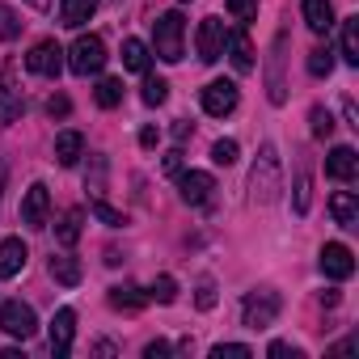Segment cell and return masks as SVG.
I'll use <instances>...</instances> for the list:
<instances>
[{"mask_svg":"<svg viewBox=\"0 0 359 359\" xmlns=\"http://www.w3.org/2000/svg\"><path fill=\"white\" fill-rule=\"evenodd\" d=\"M250 191H254V203H262V208L279 199V191H283V169H279L275 144H262L258 165H254V173H250Z\"/></svg>","mask_w":359,"mask_h":359,"instance_id":"6da1fadb","label":"cell"},{"mask_svg":"<svg viewBox=\"0 0 359 359\" xmlns=\"http://www.w3.org/2000/svg\"><path fill=\"white\" fill-rule=\"evenodd\" d=\"M182 39H187V22H182L177 9H169V13H161L152 22V51H156V60L177 64L182 60Z\"/></svg>","mask_w":359,"mask_h":359,"instance_id":"7a4b0ae2","label":"cell"},{"mask_svg":"<svg viewBox=\"0 0 359 359\" xmlns=\"http://www.w3.org/2000/svg\"><path fill=\"white\" fill-rule=\"evenodd\" d=\"M64 55H68V68H72L76 76H93V72L106 68V43H102L97 34H81Z\"/></svg>","mask_w":359,"mask_h":359,"instance_id":"3957f363","label":"cell"},{"mask_svg":"<svg viewBox=\"0 0 359 359\" xmlns=\"http://www.w3.org/2000/svg\"><path fill=\"white\" fill-rule=\"evenodd\" d=\"M279 309H283L279 292L262 287V292H250V296H245V304H241V321H245L250 330H266V325H275Z\"/></svg>","mask_w":359,"mask_h":359,"instance_id":"277c9868","label":"cell"},{"mask_svg":"<svg viewBox=\"0 0 359 359\" xmlns=\"http://www.w3.org/2000/svg\"><path fill=\"white\" fill-rule=\"evenodd\" d=\"M0 330L26 342V338H34L39 317H34V309H30L26 300H5V304H0Z\"/></svg>","mask_w":359,"mask_h":359,"instance_id":"5b68a950","label":"cell"},{"mask_svg":"<svg viewBox=\"0 0 359 359\" xmlns=\"http://www.w3.org/2000/svg\"><path fill=\"white\" fill-rule=\"evenodd\" d=\"M195 47H199V60H203V64L224 60V47H229L224 22H220V18H203V22H199V34H195Z\"/></svg>","mask_w":359,"mask_h":359,"instance_id":"8992f818","label":"cell"},{"mask_svg":"<svg viewBox=\"0 0 359 359\" xmlns=\"http://www.w3.org/2000/svg\"><path fill=\"white\" fill-rule=\"evenodd\" d=\"M26 68H30L34 76H60V68H64V47H60L55 39L34 43L30 55H26Z\"/></svg>","mask_w":359,"mask_h":359,"instance_id":"52a82bcc","label":"cell"},{"mask_svg":"<svg viewBox=\"0 0 359 359\" xmlns=\"http://www.w3.org/2000/svg\"><path fill=\"white\" fill-rule=\"evenodd\" d=\"M177 191H182V203L191 208H203L216 191V177L203 173V169H187V173H177Z\"/></svg>","mask_w":359,"mask_h":359,"instance_id":"ba28073f","label":"cell"},{"mask_svg":"<svg viewBox=\"0 0 359 359\" xmlns=\"http://www.w3.org/2000/svg\"><path fill=\"white\" fill-rule=\"evenodd\" d=\"M47 216H51V195L43 182H34L22 199V224L26 229H47Z\"/></svg>","mask_w":359,"mask_h":359,"instance_id":"9c48e42d","label":"cell"},{"mask_svg":"<svg viewBox=\"0 0 359 359\" xmlns=\"http://www.w3.org/2000/svg\"><path fill=\"white\" fill-rule=\"evenodd\" d=\"M321 275H325V279H351V275H355V254H351L342 241L321 245Z\"/></svg>","mask_w":359,"mask_h":359,"instance_id":"30bf717a","label":"cell"},{"mask_svg":"<svg viewBox=\"0 0 359 359\" xmlns=\"http://www.w3.org/2000/svg\"><path fill=\"white\" fill-rule=\"evenodd\" d=\"M203 110H208L212 118L233 114V110H237V85H233V81H212V85L203 89Z\"/></svg>","mask_w":359,"mask_h":359,"instance_id":"8fae6325","label":"cell"},{"mask_svg":"<svg viewBox=\"0 0 359 359\" xmlns=\"http://www.w3.org/2000/svg\"><path fill=\"white\" fill-rule=\"evenodd\" d=\"M72 338H76V313H72V309H60V313L51 317V355L64 359V355L72 351Z\"/></svg>","mask_w":359,"mask_h":359,"instance_id":"7c38bea8","label":"cell"},{"mask_svg":"<svg viewBox=\"0 0 359 359\" xmlns=\"http://www.w3.org/2000/svg\"><path fill=\"white\" fill-rule=\"evenodd\" d=\"M355 173H359V156H355V148H346V144L330 148V156H325V177H334V182H351Z\"/></svg>","mask_w":359,"mask_h":359,"instance_id":"4fadbf2b","label":"cell"},{"mask_svg":"<svg viewBox=\"0 0 359 359\" xmlns=\"http://www.w3.org/2000/svg\"><path fill=\"white\" fill-rule=\"evenodd\" d=\"M26 258H30L26 241L22 237H5V241H0V279H13L26 266Z\"/></svg>","mask_w":359,"mask_h":359,"instance_id":"5bb4252c","label":"cell"},{"mask_svg":"<svg viewBox=\"0 0 359 359\" xmlns=\"http://www.w3.org/2000/svg\"><path fill=\"white\" fill-rule=\"evenodd\" d=\"M283 43H287V34H279V39H275V55H271V81H266V97H271L275 106H283V102H287V85H283Z\"/></svg>","mask_w":359,"mask_h":359,"instance_id":"9a60e30c","label":"cell"},{"mask_svg":"<svg viewBox=\"0 0 359 359\" xmlns=\"http://www.w3.org/2000/svg\"><path fill=\"white\" fill-rule=\"evenodd\" d=\"M330 216H334V224L355 229V224H359V199H355L351 191H334V195H330Z\"/></svg>","mask_w":359,"mask_h":359,"instance_id":"2e32d148","label":"cell"},{"mask_svg":"<svg viewBox=\"0 0 359 359\" xmlns=\"http://www.w3.org/2000/svg\"><path fill=\"white\" fill-rule=\"evenodd\" d=\"M304 26L313 30V34H330L334 30V5L330 0H304Z\"/></svg>","mask_w":359,"mask_h":359,"instance_id":"e0dca14e","label":"cell"},{"mask_svg":"<svg viewBox=\"0 0 359 359\" xmlns=\"http://www.w3.org/2000/svg\"><path fill=\"white\" fill-rule=\"evenodd\" d=\"M81 156H85V135H81V131H60V135H55V161H60L64 169H72Z\"/></svg>","mask_w":359,"mask_h":359,"instance_id":"ac0fdd59","label":"cell"},{"mask_svg":"<svg viewBox=\"0 0 359 359\" xmlns=\"http://www.w3.org/2000/svg\"><path fill=\"white\" fill-rule=\"evenodd\" d=\"M93 13H97V0H60V22L68 30H81Z\"/></svg>","mask_w":359,"mask_h":359,"instance_id":"d6986e66","label":"cell"},{"mask_svg":"<svg viewBox=\"0 0 359 359\" xmlns=\"http://www.w3.org/2000/svg\"><path fill=\"white\" fill-rule=\"evenodd\" d=\"M110 304H114L118 313H140V309L148 304V292H140L135 283H114V287H110Z\"/></svg>","mask_w":359,"mask_h":359,"instance_id":"ffe728a7","label":"cell"},{"mask_svg":"<svg viewBox=\"0 0 359 359\" xmlns=\"http://www.w3.org/2000/svg\"><path fill=\"white\" fill-rule=\"evenodd\" d=\"M224 51H229V60H233L237 72H250V68H254V47H250V34H245V30H233Z\"/></svg>","mask_w":359,"mask_h":359,"instance_id":"44dd1931","label":"cell"},{"mask_svg":"<svg viewBox=\"0 0 359 359\" xmlns=\"http://www.w3.org/2000/svg\"><path fill=\"white\" fill-rule=\"evenodd\" d=\"M81 220H85V212H81V208H72V212H64V216H60V224H55V241H60L64 250H72V245L81 241Z\"/></svg>","mask_w":359,"mask_h":359,"instance_id":"7402d4cb","label":"cell"},{"mask_svg":"<svg viewBox=\"0 0 359 359\" xmlns=\"http://www.w3.org/2000/svg\"><path fill=\"white\" fill-rule=\"evenodd\" d=\"M51 279H55V283H64V287H76V283H81V262H76L72 254L51 258Z\"/></svg>","mask_w":359,"mask_h":359,"instance_id":"603a6c76","label":"cell"},{"mask_svg":"<svg viewBox=\"0 0 359 359\" xmlns=\"http://www.w3.org/2000/svg\"><path fill=\"white\" fill-rule=\"evenodd\" d=\"M148 60H152V51H148L140 39H127V43H123V68H127V72H148Z\"/></svg>","mask_w":359,"mask_h":359,"instance_id":"cb8c5ba5","label":"cell"},{"mask_svg":"<svg viewBox=\"0 0 359 359\" xmlns=\"http://www.w3.org/2000/svg\"><path fill=\"white\" fill-rule=\"evenodd\" d=\"M93 97H97L102 110H114V106L123 102V81H118V76H102L97 89H93Z\"/></svg>","mask_w":359,"mask_h":359,"instance_id":"d4e9b609","label":"cell"},{"mask_svg":"<svg viewBox=\"0 0 359 359\" xmlns=\"http://www.w3.org/2000/svg\"><path fill=\"white\" fill-rule=\"evenodd\" d=\"M342 60L346 64H359V18H346L342 22Z\"/></svg>","mask_w":359,"mask_h":359,"instance_id":"484cf974","label":"cell"},{"mask_svg":"<svg viewBox=\"0 0 359 359\" xmlns=\"http://www.w3.org/2000/svg\"><path fill=\"white\" fill-rule=\"evenodd\" d=\"M0 106H5L9 114H18V110H22V93H18V85H13V72H9V68L0 72Z\"/></svg>","mask_w":359,"mask_h":359,"instance_id":"4316f807","label":"cell"},{"mask_svg":"<svg viewBox=\"0 0 359 359\" xmlns=\"http://www.w3.org/2000/svg\"><path fill=\"white\" fill-rule=\"evenodd\" d=\"M148 300L173 304V300H177V279H173V275H156V279H152V287H148Z\"/></svg>","mask_w":359,"mask_h":359,"instance_id":"83f0119b","label":"cell"},{"mask_svg":"<svg viewBox=\"0 0 359 359\" xmlns=\"http://www.w3.org/2000/svg\"><path fill=\"white\" fill-rule=\"evenodd\" d=\"M309 72H313L317 81L330 76V72H334V51H330V47H313V51H309Z\"/></svg>","mask_w":359,"mask_h":359,"instance_id":"f1b7e54d","label":"cell"},{"mask_svg":"<svg viewBox=\"0 0 359 359\" xmlns=\"http://www.w3.org/2000/svg\"><path fill=\"white\" fill-rule=\"evenodd\" d=\"M89 212H93V216H97L102 224H110V229H123V224H127V216H123L118 208H110V203H106L102 195H97V199L89 203Z\"/></svg>","mask_w":359,"mask_h":359,"instance_id":"f546056e","label":"cell"},{"mask_svg":"<svg viewBox=\"0 0 359 359\" xmlns=\"http://www.w3.org/2000/svg\"><path fill=\"white\" fill-rule=\"evenodd\" d=\"M140 97H144L148 106H165V97H169V85H165L161 76H148V81H144V93H140Z\"/></svg>","mask_w":359,"mask_h":359,"instance_id":"4dcf8cb0","label":"cell"},{"mask_svg":"<svg viewBox=\"0 0 359 359\" xmlns=\"http://www.w3.org/2000/svg\"><path fill=\"white\" fill-rule=\"evenodd\" d=\"M237 156H241L237 140H216V144H212V161H216V165H237Z\"/></svg>","mask_w":359,"mask_h":359,"instance_id":"1f68e13d","label":"cell"},{"mask_svg":"<svg viewBox=\"0 0 359 359\" xmlns=\"http://www.w3.org/2000/svg\"><path fill=\"white\" fill-rule=\"evenodd\" d=\"M229 13H233V22L250 26V22L258 18V0H229Z\"/></svg>","mask_w":359,"mask_h":359,"instance_id":"d6a6232c","label":"cell"},{"mask_svg":"<svg viewBox=\"0 0 359 359\" xmlns=\"http://www.w3.org/2000/svg\"><path fill=\"white\" fill-rule=\"evenodd\" d=\"M309 118H313V135H317V140L334 135V118H330V110H325V106H313V114H309Z\"/></svg>","mask_w":359,"mask_h":359,"instance_id":"836d02e7","label":"cell"},{"mask_svg":"<svg viewBox=\"0 0 359 359\" xmlns=\"http://www.w3.org/2000/svg\"><path fill=\"white\" fill-rule=\"evenodd\" d=\"M254 351L245 346V342H220V346H212V359H250Z\"/></svg>","mask_w":359,"mask_h":359,"instance_id":"e575fe53","label":"cell"},{"mask_svg":"<svg viewBox=\"0 0 359 359\" xmlns=\"http://www.w3.org/2000/svg\"><path fill=\"white\" fill-rule=\"evenodd\" d=\"M18 34H22V22L13 18V9L0 5V43H5V39H18Z\"/></svg>","mask_w":359,"mask_h":359,"instance_id":"d590c367","label":"cell"},{"mask_svg":"<svg viewBox=\"0 0 359 359\" xmlns=\"http://www.w3.org/2000/svg\"><path fill=\"white\" fill-rule=\"evenodd\" d=\"M296 212H300V216L309 212V173L296 177Z\"/></svg>","mask_w":359,"mask_h":359,"instance_id":"8d00e7d4","label":"cell"},{"mask_svg":"<svg viewBox=\"0 0 359 359\" xmlns=\"http://www.w3.org/2000/svg\"><path fill=\"white\" fill-rule=\"evenodd\" d=\"M68 110H72V102H68V97H64V93H55V97H51V102H47V114H51V118H64V114H68Z\"/></svg>","mask_w":359,"mask_h":359,"instance_id":"74e56055","label":"cell"},{"mask_svg":"<svg viewBox=\"0 0 359 359\" xmlns=\"http://www.w3.org/2000/svg\"><path fill=\"white\" fill-rule=\"evenodd\" d=\"M195 300H199V309H212V304H216V283H212V279H203Z\"/></svg>","mask_w":359,"mask_h":359,"instance_id":"f35d334b","label":"cell"},{"mask_svg":"<svg viewBox=\"0 0 359 359\" xmlns=\"http://www.w3.org/2000/svg\"><path fill=\"white\" fill-rule=\"evenodd\" d=\"M271 355H275V359H300L304 351H300V346H292V342H271Z\"/></svg>","mask_w":359,"mask_h":359,"instance_id":"ab89813d","label":"cell"},{"mask_svg":"<svg viewBox=\"0 0 359 359\" xmlns=\"http://www.w3.org/2000/svg\"><path fill=\"white\" fill-rule=\"evenodd\" d=\"M169 351H173V346H169V342H161V338H156V342H148V346H144V359H165V355H169Z\"/></svg>","mask_w":359,"mask_h":359,"instance_id":"60d3db41","label":"cell"},{"mask_svg":"<svg viewBox=\"0 0 359 359\" xmlns=\"http://www.w3.org/2000/svg\"><path fill=\"white\" fill-rule=\"evenodd\" d=\"M165 173H169V177L182 173V152H177V148H173V152H165Z\"/></svg>","mask_w":359,"mask_h":359,"instance_id":"b9f144b4","label":"cell"},{"mask_svg":"<svg viewBox=\"0 0 359 359\" xmlns=\"http://www.w3.org/2000/svg\"><path fill=\"white\" fill-rule=\"evenodd\" d=\"M156 140H161L156 127H144V131H140V144H144V148H156Z\"/></svg>","mask_w":359,"mask_h":359,"instance_id":"7bdbcfd3","label":"cell"},{"mask_svg":"<svg viewBox=\"0 0 359 359\" xmlns=\"http://www.w3.org/2000/svg\"><path fill=\"white\" fill-rule=\"evenodd\" d=\"M26 5H34V9H47V5H51V0H26Z\"/></svg>","mask_w":359,"mask_h":359,"instance_id":"ee69618b","label":"cell"},{"mask_svg":"<svg viewBox=\"0 0 359 359\" xmlns=\"http://www.w3.org/2000/svg\"><path fill=\"white\" fill-rule=\"evenodd\" d=\"M0 195H5V169H0Z\"/></svg>","mask_w":359,"mask_h":359,"instance_id":"f6af8a7d","label":"cell"}]
</instances>
